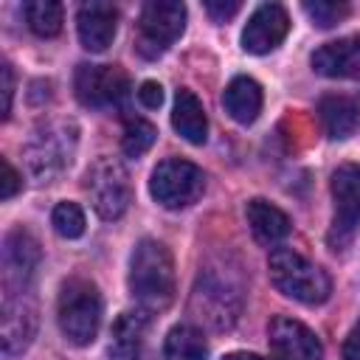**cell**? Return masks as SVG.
Segmentation results:
<instances>
[{"instance_id": "cell-12", "label": "cell", "mask_w": 360, "mask_h": 360, "mask_svg": "<svg viewBox=\"0 0 360 360\" xmlns=\"http://www.w3.org/2000/svg\"><path fill=\"white\" fill-rule=\"evenodd\" d=\"M37 335V309L25 298V292H3V315H0V343L3 354H22Z\"/></svg>"}, {"instance_id": "cell-4", "label": "cell", "mask_w": 360, "mask_h": 360, "mask_svg": "<svg viewBox=\"0 0 360 360\" xmlns=\"http://www.w3.org/2000/svg\"><path fill=\"white\" fill-rule=\"evenodd\" d=\"M73 152L76 127L70 121H45L34 129L31 141L25 143V163L39 183H51L70 166Z\"/></svg>"}, {"instance_id": "cell-27", "label": "cell", "mask_w": 360, "mask_h": 360, "mask_svg": "<svg viewBox=\"0 0 360 360\" xmlns=\"http://www.w3.org/2000/svg\"><path fill=\"white\" fill-rule=\"evenodd\" d=\"M0 169H3V177H0V197H3V200H11V197L20 191L22 180H20L17 169L8 163V158H3V160H0Z\"/></svg>"}, {"instance_id": "cell-24", "label": "cell", "mask_w": 360, "mask_h": 360, "mask_svg": "<svg viewBox=\"0 0 360 360\" xmlns=\"http://www.w3.org/2000/svg\"><path fill=\"white\" fill-rule=\"evenodd\" d=\"M158 129L152 121L146 118H129L124 127V138H121V149L127 158H141L143 152H149V146L155 143Z\"/></svg>"}, {"instance_id": "cell-7", "label": "cell", "mask_w": 360, "mask_h": 360, "mask_svg": "<svg viewBox=\"0 0 360 360\" xmlns=\"http://www.w3.org/2000/svg\"><path fill=\"white\" fill-rule=\"evenodd\" d=\"M205 188V174L200 166L183 158H166L155 166L149 180V194L163 208H186L197 202V197Z\"/></svg>"}, {"instance_id": "cell-3", "label": "cell", "mask_w": 360, "mask_h": 360, "mask_svg": "<svg viewBox=\"0 0 360 360\" xmlns=\"http://www.w3.org/2000/svg\"><path fill=\"white\" fill-rule=\"evenodd\" d=\"M56 321L62 335L73 346H87L96 340L101 326V295L93 281L70 278L65 281L56 304Z\"/></svg>"}, {"instance_id": "cell-22", "label": "cell", "mask_w": 360, "mask_h": 360, "mask_svg": "<svg viewBox=\"0 0 360 360\" xmlns=\"http://www.w3.org/2000/svg\"><path fill=\"white\" fill-rule=\"evenodd\" d=\"M163 357L166 360H208V343L197 326L177 323L169 329L163 340Z\"/></svg>"}, {"instance_id": "cell-8", "label": "cell", "mask_w": 360, "mask_h": 360, "mask_svg": "<svg viewBox=\"0 0 360 360\" xmlns=\"http://www.w3.org/2000/svg\"><path fill=\"white\" fill-rule=\"evenodd\" d=\"M87 194L101 219H118L132 200L129 174L121 160L98 158L87 172Z\"/></svg>"}, {"instance_id": "cell-28", "label": "cell", "mask_w": 360, "mask_h": 360, "mask_svg": "<svg viewBox=\"0 0 360 360\" xmlns=\"http://www.w3.org/2000/svg\"><path fill=\"white\" fill-rule=\"evenodd\" d=\"M138 98L146 110H158L163 104V87L158 82H143L141 90H138Z\"/></svg>"}, {"instance_id": "cell-31", "label": "cell", "mask_w": 360, "mask_h": 360, "mask_svg": "<svg viewBox=\"0 0 360 360\" xmlns=\"http://www.w3.org/2000/svg\"><path fill=\"white\" fill-rule=\"evenodd\" d=\"M343 360H360V321L352 326V332L343 340Z\"/></svg>"}, {"instance_id": "cell-14", "label": "cell", "mask_w": 360, "mask_h": 360, "mask_svg": "<svg viewBox=\"0 0 360 360\" xmlns=\"http://www.w3.org/2000/svg\"><path fill=\"white\" fill-rule=\"evenodd\" d=\"M287 31H290V17H287L284 6L264 3L250 14V20L242 31V48L248 53H270L273 48H278L284 42Z\"/></svg>"}, {"instance_id": "cell-6", "label": "cell", "mask_w": 360, "mask_h": 360, "mask_svg": "<svg viewBox=\"0 0 360 360\" xmlns=\"http://www.w3.org/2000/svg\"><path fill=\"white\" fill-rule=\"evenodd\" d=\"M186 28V6L174 0H155L141 8L135 28V51L143 59L163 56Z\"/></svg>"}, {"instance_id": "cell-17", "label": "cell", "mask_w": 360, "mask_h": 360, "mask_svg": "<svg viewBox=\"0 0 360 360\" xmlns=\"http://www.w3.org/2000/svg\"><path fill=\"white\" fill-rule=\"evenodd\" d=\"M146 326L149 318L143 309L118 315V321L112 323L110 360H152L146 349Z\"/></svg>"}, {"instance_id": "cell-32", "label": "cell", "mask_w": 360, "mask_h": 360, "mask_svg": "<svg viewBox=\"0 0 360 360\" xmlns=\"http://www.w3.org/2000/svg\"><path fill=\"white\" fill-rule=\"evenodd\" d=\"M222 360H264V357H259V354H250V352H231V354H225Z\"/></svg>"}, {"instance_id": "cell-2", "label": "cell", "mask_w": 360, "mask_h": 360, "mask_svg": "<svg viewBox=\"0 0 360 360\" xmlns=\"http://www.w3.org/2000/svg\"><path fill=\"white\" fill-rule=\"evenodd\" d=\"M267 267H270L273 287L298 304L315 307V304H323L332 292L329 276L292 248H273Z\"/></svg>"}, {"instance_id": "cell-9", "label": "cell", "mask_w": 360, "mask_h": 360, "mask_svg": "<svg viewBox=\"0 0 360 360\" xmlns=\"http://www.w3.org/2000/svg\"><path fill=\"white\" fill-rule=\"evenodd\" d=\"M332 200H335V214L329 228V245L338 250V248H346L360 231V166L357 163H343L335 169Z\"/></svg>"}, {"instance_id": "cell-19", "label": "cell", "mask_w": 360, "mask_h": 360, "mask_svg": "<svg viewBox=\"0 0 360 360\" xmlns=\"http://www.w3.org/2000/svg\"><path fill=\"white\" fill-rule=\"evenodd\" d=\"M172 127L186 138L188 143H205L208 138V118L202 110V101L188 90L180 87L174 96V110H172Z\"/></svg>"}, {"instance_id": "cell-21", "label": "cell", "mask_w": 360, "mask_h": 360, "mask_svg": "<svg viewBox=\"0 0 360 360\" xmlns=\"http://www.w3.org/2000/svg\"><path fill=\"white\" fill-rule=\"evenodd\" d=\"M262 87L256 79L250 76H236L231 79V84L225 87V96H222V104H225V112L236 121V124H253L256 115L262 112Z\"/></svg>"}, {"instance_id": "cell-26", "label": "cell", "mask_w": 360, "mask_h": 360, "mask_svg": "<svg viewBox=\"0 0 360 360\" xmlns=\"http://www.w3.org/2000/svg\"><path fill=\"white\" fill-rule=\"evenodd\" d=\"M304 11H307L321 28H332V25H338V22L349 14V6H346V3H304Z\"/></svg>"}, {"instance_id": "cell-20", "label": "cell", "mask_w": 360, "mask_h": 360, "mask_svg": "<svg viewBox=\"0 0 360 360\" xmlns=\"http://www.w3.org/2000/svg\"><path fill=\"white\" fill-rule=\"evenodd\" d=\"M245 214H248V225H250L256 242H262V245H278L290 233V228H292L290 217L281 208H276L273 202L262 200V197L250 200Z\"/></svg>"}, {"instance_id": "cell-16", "label": "cell", "mask_w": 360, "mask_h": 360, "mask_svg": "<svg viewBox=\"0 0 360 360\" xmlns=\"http://www.w3.org/2000/svg\"><path fill=\"white\" fill-rule=\"evenodd\" d=\"M76 28H79V42L87 51H96V53L107 51V45L115 39L118 11L110 3H84L79 6Z\"/></svg>"}, {"instance_id": "cell-11", "label": "cell", "mask_w": 360, "mask_h": 360, "mask_svg": "<svg viewBox=\"0 0 360 360\" xmlns=\"http://www.w3.org/2000/svg\"><path fill=\"white\" fill-rule=\"evenodd\" d=\"M39 264L37 239L17 228L3 239V292H25Z\"/></svg>"}, {"instance_id": "cell-25", "label": "cell", "mask_w": 360, "mask_h": 360, "mask_svg": "<svg viewBox=\"0 0 360 360\" xmlns=\"http://www.w3.org/2000/svg\"><path fill=\"white\" fill-rule=\"evenodd\" d=\"M53 231L65 239H79L84 233V211L76 202H59L51 214Z\"/></svg>"}, {"instance_id": "cell-18", "label": "cell", "mask_w": 360, "mask_h": 360, "mask_svg": "<svg viewBox=\"0 0 360 360\" xmlns=\"http://www.w3.org/2000/svg\"><path fill=\"white\" fill-rule=\"evenodd\" d=\"M318 118L329 138L343 141V138L354 135V129L360 127V104L352 96L332 93L318 101Z\"/></svg>"}, {"instance_id": "cell-30", "label": "cell", "mask_w": 360, "mask_h": 360, "mask_svg": "<svg viewBox=\"0 0 360 360\" xmlns=\"http://www.w3.org/2000/svg\"><path fill=\"white\" fill-rule=\"evenodd\" d=\"M0 76H3V118H8L11 98H14V73H11V65L8 62L0 68Z\"/></svg>"}, {"instance_id": "cell-1", "label": "cell", "mask_w": 360, "mask_h": 360, "mask_svg": "<svg viewBox=\"0 0 360 360\" xmlns=\"http://www.w3.org/2000/svg\"><path fill=\"white\" fill-rule=\"evenodd\" d=\"M129 292L143 312H160L174 301V262L163 242L141 239L129 259Z\"/></svg>"}, {"instance_id": "cell-5", "label": "cell", "mask_w": 360, "mask_h": 360, "mask_svg": "<svg viewBox=\"0 0 360 360\" xmlns=\"http://www.w3.org/2000/svg\"><path fill=\"white\" fill-rule=\"evenodd\" d=\"M191 312L211 329H231L242 312V290L219 270H200L191 290Z\"/></svg>"}, {"instance_id": "cell-29", "label": "cell", "mask_w": 360, "mask_h": 360, "mask_svg": "<svg viewBox=\"0 0 360 360\" xmlns=\"http://www.w3.org/2000/svg\"><path fill=\"white\" fill-rule=\"evenodd\" d=\"M205 11L211 14V20L225 22V20H231V17L239 11V3H236V0H231V3H217V0H208V3H205Z\"/></svg>"}, {"instance_id": "cell-23", "label": "cell", "mask_w": 360, "mask_h": 360, "mask_svg": "<svg viewBox=\"0 0 360 360\" xmlns=\"http://www.w3.org/2000/svg\"><path fill=\"white\" fill-rule=\"evenodd\" d=\"M25 22L37 37H56L62 31V3H51V0H34L22 6Z\"/></svg>"}, {"instance_id": "cell-15", "label": "cell", "mask_w": 360, "mask_h": 360, "mask_svg": "<svg viewBox=\"0 0 360 360\" xmlns=\"http://www.w3.org/2000/svg\"><path fill=\"white\" fill-rule=\"evenodd\" d=\"M312 68L326 79H360V37L323 42L312 53Z\"/></svg>"}, {"instance_id": "cell-10", "label": "cell", "mask_w": 360, "mask_h": 360, "mask_svg": "<svg viewBox=\"0 0 360 360\" xmlns=\"http://www.w3.org/2000/svg\"><path fill=\"white\" fill-rule=\"evenodd\" d=\"M76 98L84 107H115L129 93V79L118 65H79L73 76Z\"/></svg>"}, {"instance_id": "cell-13", "label": "cell", "mask_w": 360, "mask_h": 360, "mask_svg": "<svg viewBox=\"0 0 360 360\" xmlns=\"http://www.w3.org/2000/svg\"><path fill=\"white\" fill-rule=\"evenodd\" d=\"M267 338H270V349L278 360H321L323 346L318 340V335L304 326L295 318L287 315H276L267 326Z\"/></svg>"}]
</instances>
